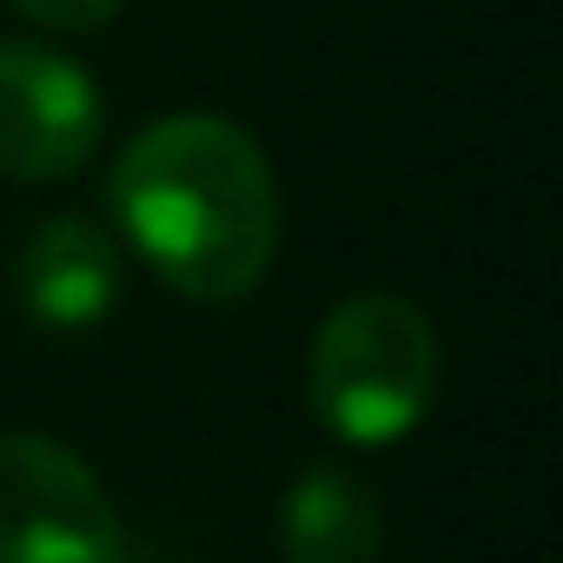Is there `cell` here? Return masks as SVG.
Wrapping results in <instances>:
<instances>
[{
	"instance_id": "obj_1",
	"label": "cell",
	"mask_w": 563,
	"mask_h": 563,
	"mask_svg": "<svg viewBox=\"0 0 563 563\" xmlns=\"http://www.w3.org/2000/svg\"><path fill=\"white\" fill-rule=\"evenodd\" d=\"M107 212L126 252L192 306L258 292L278 258V173L225 113H166L140 126L107 173Z\"/></svg>"
},
{
	"instance_id": "obj_2",
	"label": "cell",
	"mask_w": 563,
	"mask_h": 563,
	"mask_svg": "<svg viewBox=\"0 0 563 563\" xmlns=\"http://www.w3.org/2000/svg\"><path fill=\"white\" fill-rule=\"evenodd\" d=\"M438 372H444V352L424 306L398 292H358L319 319L312 358H306V398L339 444L385 451L431 418Z\"/></svg>"
},
{
	"instance_id": "obj_3",
	"label": "cell",
	"mask_w": 563,
	"mask_h": 563,
	"mask_svg": "<svg viewBox=\"0 0 563 563\" xmlns=\"http://www.w3.org/2000/svg\"><path fill=\"white\" fill-rule=\"evenodd\" d=\"M0 563H133L100 471L47 431H0Z\"/></svg>"
},
{
	"instance_id": "obj_4",
	"label": "cell",
	"mask_w": 563,
	"mask_h": 563,
	"mask_svg": "<svg viewBox=\"0 0 563 563\" xmlns=\"http://www.w3.org/2000/svg\"><path fill=\"white\" fill-rule=\"evenodd\" d=\"M107 126L100 80L41 41H0V173L54 186L74 179Z\"/></svg>"
},
{
	"instance_id": "obj_5",
	"label": "cell",
	"mask_w": 563,
	"mask_h": 563,
	"mask_svg": "<svg viewBox=\"0 0 563 563\" xmlns=\"http://www.w3.org/2000/svg\"><path fill=\"white\" fill-rule=\"evenodd\" d=\"M120 286H126V252L87 212L41 219L14 252V306L27 325L54 339L100 332L120 312Z\"/></svg>"
},
{
	"instance_id": "obj_6",
	"label": "cell",
	"mask_w": 563,
	"mask_h": 563,
	"mask_svg": "<svg viewBox=\"0 0 563 563\" xmlns=\"http://www.w3.org/2000/svg\"><path fill=\"white\" fill-rule=\"evenodd\" d=\"M385 510L345 464H306L278 497V556L286 563H378Z\"/></svg>"
},
{
	"instance_id": "obj_7",
	"label": "cell",
	"mask_w": 563,
	"mask_h": 563,
	"mask_svg": "<svg viewBox=\"0 0 563 563\" xmlns=\"http://www.w3.org/2000/svg\"><path fill=\"white\" fill-rule=\"evenodd\" d=\"M8 8L27 14L34 27H54V34H93L126 8V0H8Z\"/></svg>"
}]
</instances>
